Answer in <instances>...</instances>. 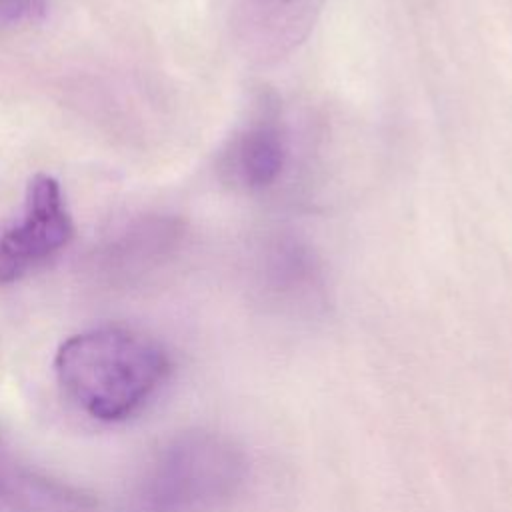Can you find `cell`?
I'll list each match as a JSON object with an SVG mask.
<instances>
[{
  "instance_id": "cell-5",
  "label": "cell",
  "mask_w": 512,
  "mask_h": 512,
  "mask_svg": "<svg viewBox=\"0 0 512 512\" xmlns=\"http://www.w3.org/2000/svg\"><path fill=\"white\" fill-rule=\"evenodd\" d=\"M288 160V136L274 106H262L254 120L240 128L220 154L222 178L244 192L274 186Z\"/></svg>"
},
{
  "instance_id": "cell-4",
  "label": "cell",
  "mask_w": 512,
  "mask_h": 512,
  "mask_svg": "<svg viewBox=\"0 0 512 512\" xmlns=\"http://www.w3.org/2000/svg\"><path fill=\"white\" fill-rule=\"evenodd\" d=\"M256 298L266 310L312 316L326 304V284L318 258L288 232L266 236L256 246Z\"/></svg>"
},
{
  "instance_id": "cell-2",
  "label": "cell",
  "mask_w": 512,
  "mask_h": 512,
  "mask_svg": "<svg viewBox=\"0 0 512 512\" xmlns=\"http://www.w3.org/2000/svg\"><path fill=\"white\" fill-rule=\"evenodd\" d=\"M250 478L246 450L228 434L190 428L170 436L146 462L128 512H224Z\"/></svg>"
},
{
  "instance_id": "cell-3",
  "label": "cell",
  "mask_w": 512,
  "mask_h": 512,
  "mask_svg": "<svg viewBox=\"0 0 512 512\" xmlns=\"http://www.w3.org/2000/svg\"><path fill=\"white\" fill-rule=\"evenodd\" d=\"M74 234L60 184L36 174L16 220L0 224V286L12 284L58 254Z\"/></svg>"
},
{
  "instance_id": "cell-7",
  "label": "cell",
  "mask_w": 512,
  "mask_h": 512,
  "mask_svg": "<svg viewBox=\"0 0 512 512\" xmlns=\"http://www.w3.org/2000/svg\"><path fill=\"white\" fill-rule=\"evenodd\" d=\"M82 488L22 462L0 438V512H96Z\"/></svg>"
},
{
  "instance_id": "cell-1",
  "label": "cell",
  "mask_w": 512,
  "mask_h": 512,
  "mask_svg": "<svg viewBox=\"0 0 512 512\" xmlns=\"http://www.w3.org/2000/svg\"><path fill=\"white\" fill-rule=\"evenodd\" d=\"M170 372L172 360L160 342L122 326L72 334L54 354L58 386L80 412L98 422L136 416Z\"/></svg>"
},
{
  "instance_id": "cell-8",
  "label": "cell",
  "mask_w": 512,
  "mask_h": 512,
  "mask_svg": "<svg viewBox=\"0 0 512 512\" xmlns=\"http://www.w3.org/2000/svg\"><path fill=\"white\" fill-rule=\"evenodd\" d=\"M46 16V0H0V26H30Z\"/></svg>"
},
{
  "instance_id": "cell-6",
  "label": "cell",
  "mask_w": 512,
  "mask_h": 512,
  "mask_svg": "<svg viewBox=\"0 0 512 512\" xmlns=\"http://www.w3.org/2000/svg\"><path fill=\"white\" fill-rule=\"evenodd\" d=\"M326 0H238L242 40L258 66L292 54L314 28Z\"/></svg>"
}]
</instances>
